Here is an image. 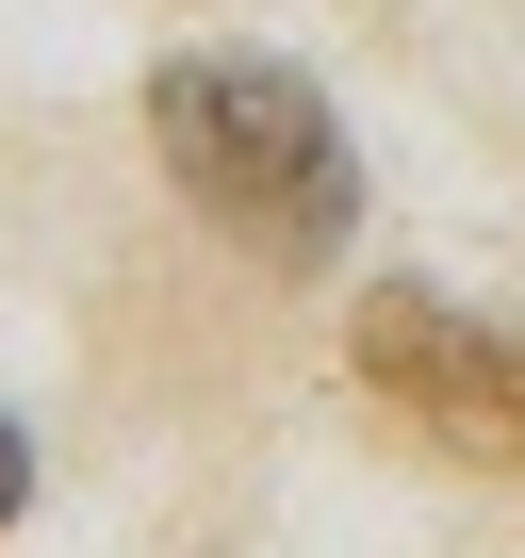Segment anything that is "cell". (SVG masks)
I'll use <instances>...</instances> for the list:
<instances>
[{
  "label": "cell",
  "instance_id": "3",
  "mask_svg": "<svg viewBox=\"0 0 525 558\" xmlns=\"http://www.w3.org/2000/svg\"><path fill=\"white\" fill-rule=\"evenodd\" d=\"M34 509V444H17V411H0V525Z\"/></svg>",
  "mask_w": 525,
  "mask_h": 558
},
{
  "label": "cell",
  "instance_id": "2",
  "mask_svg": "<svg viewBox=\"0 0 525 558\" xmlns=\"http://www.w3.org/2000/svg\"><path fill=\"white\" fill-rule=\"evenodd\" d=\"M345 362H362V395L411 411L443 460H509V476H525V313L476 329V313H443V296H411V279H394V296H362Z\"/></svg>",
  "mask_w": 525,
  "mask_h": 558
},
{
  "label": "cell",
  "instance_id": "1",
  "mask_svg": "<svg viewBox=\"0 0 525 558\" xmlns=\"http://www.w3.org/2000/svg\"><path fill=\"white\" fill-rule=\"evenodd\" d=\"M148 132H164V181H181L246 263H280V279L362 230V148H345V116L313 99V66L181 50V66H148Z\"/></svg>",
  "mask_w": 525,
  "mask_h": 558
}]
</instances>
